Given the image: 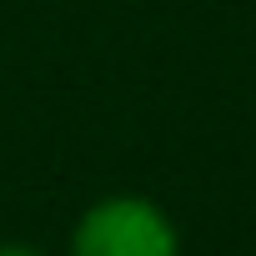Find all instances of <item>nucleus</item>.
Listing matches in <instances>:
<instances>
[{
  "label": "nucleus",
  "instance_id": "nucleus-1",
  "mask_svg": "<svg viewBox=\"0 0 256 256\" xmlns=\"http://www.w3.org/2000/svg\"><path fill=\"white\" fill-rule=\"evenodd\" d=\"M66 256H181V231L151 196L116 191L76 216Z\"/></svg>",
  "mask_w": 256,
  "mask_h": 256
},
{
  "label": "nucleus",
  "instance_id": "nucleus-2",
  "mask_svg": "<svg viewBox=\"0 0 256 256\" xmlns=\"http://www.w3.org/2000/svg\"><path fill=\"white\" fill-rule=\"evenodd\" d=\"M0 256H46V251H36L26 241H0Z\"/></svg>",
  "mask_w": 256,
  "mask_h": 256
}]
</instances>
